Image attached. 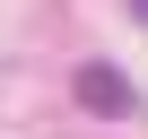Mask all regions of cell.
Returning a JSON list of instances; mask_svg holds the SVG:
<instances>
[{
    "label": "cell",
    "instance_id": "cell-2",
    "mask_svg": "<svg viewBox=\"0 0 148 139\" xmlns=\"http://www.w3.org/2000/svg\"><path fill=\"white\" fill-rule=\"evenodd\" d=\"M131 9H139V18H148V0H131Z\"/></svg>",
    "mask_w": 148,
    "mask_h": 139
},
{
    "label": "cell",
    "instance_id": "cell-1",
    "mask_svg": "<svg viewBox=\"0 0 148 139\" xmlns=\"http://www.w3.org/2000/svg\"><path fill=\"white\" fill-rule=\"evenodd\" d=\"M79 104H87V113H105V122H122V113H139V96H131V78H122V70H105V61H87V70H79Z\"/></svg>",
    "mask_w": 148,
    "mask_h": 139
}]
</instances>
